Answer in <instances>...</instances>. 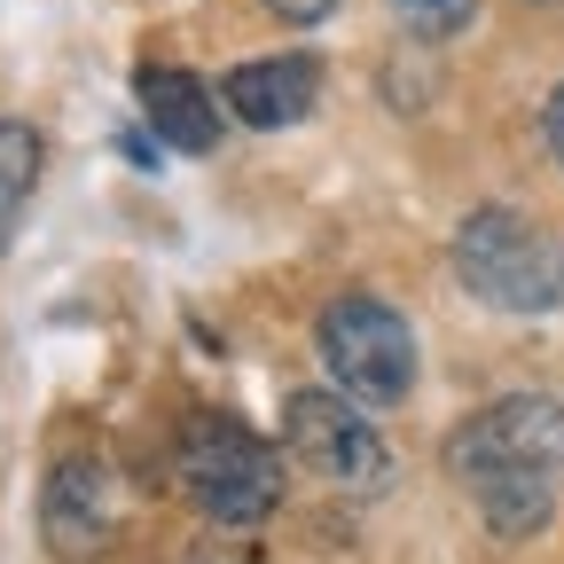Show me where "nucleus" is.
Returning <instances> with one entry per match:
<instances>
[{"instance_id": "1", "label": "nucleus", "mask_w": 564, "mask_h": 564, "mask_svg": "<svg viewBox=\"0 0 564 564\" xmlns=\"http://www.w3.org/2000/svg\"><path fill=\"white\" fill-rule=\"evenodd\" d=\"M447 470L470 486L478 518L502 541H533L556 518V486H564V400L510 392L478 408L447 440Z\"/></svg>"}, {"instance_id": "2", "label": "nucleus", "mask_w": 564, "mask_h": 564, "mask_svg": "<svg viewBox=\"0 0 564 564\" xmlns=\"http://www.w3.org/2000/svg\"><path fill=\"white\" fill-rule=\"evenodd\" d=\"M455 274L494 314H556L564 306V236L510 204H478L455 228Z\"/></svg>"}, {"instance_id": "3", "label": "nucleus", "mask_w": 564, "mask_h": 564, "mask_svg": "<svg viewBox=\"0 0 564 564\" xmlns=\"http://www.w3.org/2000/svg\"><path fill=\"white\" fill-rule=\"evenodd\" d=\"M181 486L196 494V510L212 525L251 533L282 502V463H274V447L251 432V423H236V415H188V432H181Z\"/></svg>"}, {"instance_id": "4", "label": "nucleus", "mask_w": 564, "mask_h": 564, "mask_svg": "<svg viewBox=\"0 0 564 564\" xmlns=\"http://www.w3.org/2000/svg\"><path fill=\"white\" fill-rule=\"evenodd\" d=\"M314 345H322V369L337 377V392L361 400V408H392L415 384V329H408L400 306H384L369 291L329 299Z\"/></svg>"}, {"instance_id": "5", "label": "nucleus", "mask_w": 564, "mask_h": 564, "mask_svg": "<svg viewBox=\"0 0 564 564\" xmlns=\"http://www.w3.org/2000/svg\"><path fill=\"white\" fill-rule=\"evenodd\" d=\"M282 447L299 455V470H314L329 486H352V494H384L392 486L384 432L345 392H291L282 400Z\"/></svg>"}, {"instance_id": "6", "label": "nucleus", "mask_w": 564, "mask_h": 564, "mask_svg": "<svg viewBox=\"0 0 564 564\" xmlns=\"http://www.w3.org/2000/svg\"><path fill=\"white\" fill-rule=\"evenodd\" d=\"M40 533L63 564H95L110 549V470L95 455H63L40 486Z\"/></svg>"}, {"instance_id": "7", "label": "nucleus", "mask_w": 564, "mask_h": 564, "mask_svg": "<svg viewBox=\"0 0 564 564\" xmlns=\"http://www.w3.org/2000/svg\"><path fill=\"white\" fill-rule=\"evenodd\" d=\"M133 95H141V118H150L158 150H173V158H212V150H220V95H212L196 70L150 63L133 79Z\"/></svg>"}, {"instance_id": "8", "label": "nucleus", "mask_w": 564, "mask_h": 564, "mask_svg": "<svg viewBox=\"0 0 564 564\" xmlns=\"http://www.w3.org/2000/svg\"><path fill=\"white\" fill-rule=\"evenodd\" d=\"M322 95V63L314 55H259V63H236L220 79V110H236L243 126L274 133V126H299Z\"/></svg>"}, {"instance_id": "9", "label": "nucleus", "mask_w": 564, "mask_h": 564, "mask_svg": "<svg viewBox=\"0 0 564 564\" xmlns=\"http://www.w3.org/2000/svg\"><path fill=\"white\" fill-rule=\"evenodd\" d=\"M32 181H40V133L24 118H0V228L24 212Z\"/></svg>"}, {"instance_id": "10", "label": "nucleus", "mask_w": 564, "mask_h": 564, "mask_svg": "<svg viewBox=\"0 0 564 564\" xmlns=\"http://www.w3.org/2000/svg\"><path fill=\"white\" fill-rule=\"evenodd\" d=\"M392 17L415 32V40H447L478 17V0H392Z\"/></svg>"}, {"instance_id": "11", "label": "nucleus", "mask_w": 564, "mask_h": 564, "mask_svg": "<svg viewBox=\"0 0 564 564\" xmlns=\"http://www.w3.org/2000/svg\"><path fill=\"white\" fill-rule=\"evenodd\" d=\"M541 141H549V158L564 165V79H556L549 102H541Z\"/></svg>"}, {"instance_id": "12", "label": "nucleus", "mask_w": 564, "mask_h": 564, "mask_svg": "<svg viewBox=\"0 0 564 564\" xmlns=\"http://www.w3.org/2000/svg\"><path fill=\"white\" fill-rule=\"evenodd\" d=\"M267 9H274L282 24H322V17L337 9V0H267Z\"/></svg>"}]
</instances>
